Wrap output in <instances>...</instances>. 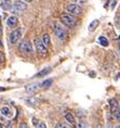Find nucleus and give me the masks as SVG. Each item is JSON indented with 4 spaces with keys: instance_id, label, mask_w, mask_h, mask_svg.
<instances>
[{
    "instance_id": "f257e3e1",
    "label": "nucleus",
    "mask_w": 120,
    "mask_h": 128,
    "mask_svg": "<svg viewBox=\"0 0 120 128\" xmlns=\"http://www.w3.org/2000/svg\"><path fill=\"white\" fill-rule=\"evenodd\" d=\"M61 22L65 26H68V27H74L76 24H77V18H76L74 15L71 14H62L61 15Z\"/></svg>"
},
{
    "instance_id": "f03ea898",
    "label": "nucleus",
    "mask_w": 120,
    "mask_h": 128,
    "mask_svg": "<svg viewBox=\"0 0 120 128\" xmlns=\"http://www.w3.org/2000/svg\"><path fill=\"white\" fill-rule=\"evenodd\" d=\"M34 44H35V48H36L37 52L39 54H42V56H47V54H48L47 47L45 46V44L42 42V40H40V38H35Z\"/></svg>"
},
{
    "instance_id": "7ed1b4c3",
    "label": "nucleus",
    "mask_w": 120,
    "mask_h": 128,
    "mask_svg": "<svg viewBox=\"0 0 120 128\" xmlns=\"http://www.w3.org/2000/svg\"><path fill=\"white\" fill-rule=\"evenodd\" d=\"M66 10H67V12L69 14L74 15V16H76V15H80L82 13V9H81V7L79 4H68L67 7H66Z\"/></svg>"
},
{
    "instance_id": "20e7f679",
    "label": "nucleus",
    "mask_w": 120,
    "mask_h": 128,
    "mask_svg": "<svg viewBox=\"0 0 120 128\" xmlns=\"http://www.w3.org/2000/svg\"><path fill=\"white\" fill-rule=\"evenodd\" d=\"M54 34H55V36L60 38L61 40H65L66 38H67V32L65 30L64 27L59 24H56L54 26Z\"/></svg>"
},
{
    "instance_id": "39448f33",
    "label": "nucleus",
    "mask_w": 120,
    "mask_h": 128,
    "mask_svg": "<svg viewBox=\"0 0 120 128\" xmlns=\"http://www.w3.org/2000/svg\"><path fill=\"white\" fill-rule=\"evenodd\" d=\"M18 50L25 53H33V46L29 40H23L18 46Z\"/></svg>"
},
{
    "instance_id": "423d86ee",
    "label": "nucleus",
    "mask_w": 120,
    "mask_h": 128,
    "mask_svg": "<svg viewBox=\"0 0 120 128\" xmlns=\"http://www.w3.org/2000/svg\"><path fill=\"white\" fill-rule=\"evenodd\" d=\"M22 35H23V28H17V30H15L12 32L11 35H10V41H11V44H17L18 40L21 39Z\"/></svg>"
},
{
    "instance_id": "0eeeda50",
    "label": "nucleus",
    "mask_w": 120,
    "mask_h": 128,
    "mask_svg": "<svg viewBox=\"0 0 120 128\" xmlns=\"http://www.w3.org/2000/svg\"><path fill=\"white\" fill-rule=\"evenodd\" d=\"M14 9L15 11H25L27 9V4L26 2L22 1V0H15V1L13 2V7H12Z\"/></svg>"
},
{
    "instance_id": "6e6552de",
    "label": "nucleus",
    "mask_w": 120,
    "mask_h": 128,
    "mask_svg": "<svg viewBox=\"0 0 120 128\" xmlns=\"http://www.w3.org/2000/svg\"><path fill=\"white\" fill-rule=\"evenodd\" d=\"M40 84H37V82H34V84H29V85H27L26 86V92L27 94H36V92L40 89Z\"/></svg>"
},
{
    "instance_id": "1a4fd4ad",
    "label": "nucleus",
    "mask_w": 120,
    "mask_h": 128,
    "mask_svg": "<svg viewBox=\"0 0 120 128\" xmlns=\"http://www.w3.org/2000/svg\"><path fill=\"white\" fill-rule=\"evenodd\" d=\"M12 7H13V2H12L11 0H2V1L0 2V8L3 11L11 10Z\"/></svg>"
},
{
    "instance_id": "9d476101",
    "label": "nucleus",
    "mask_w": 120,
    "mask_h": 128,
    "mask_svg": "<svg viewBox=\"0 0 120 128\" xmlns=\"http://www.w3.org/2000/svg\"><path fill=\"white\" fill-rule=\"evenodd\" d=\"M17 23H18V20H17V18L15 16V15L9 16L8 20H7V24H8L9 27H14V26H16Z\"/></svg>"
},
{
    "instance_id": "9b49d317",
    "label": "nucleus",
    "mask_w": 120,
    "mask_h": 128,
    "mask_svg": "<svg viewBox=\"0 0 120 128\" xmlns=\"http://www.w3.org/2000/svg\"><path fill=\"white\" fill-rule=\"evenodd\" d=\"M109 105H110V112L112 113H116L118 111V102L116 99H112L109 101Z\"/></svg>"
},
{
    "instance_id": "f8f14e48",
    "label": "nucleus",
    "mask_w": 120,
    "mask_h": 128,
    "mask_svg": "<svg viewBox=\"0 0 120 128\" xmlns=\"http://www.w3.org/2000/svg\"><path fill=\"white\" fill-rule=\"evenodd\" d=\"M25 102H26L28 105H37V104H39V100H38L37 98H35V97L27 98L26 100H25Z\"/></svg>"
},
{
    "instance_id": "ddd939ff",
    "label": "nucleus",
    "mask_w": 120,
    "mask_h": 128,
    "mask_svg": "<svg viewBox=\"0 0 120 128\" xmlns=\"http://www.w3.org/2000/svg\"><path fill=\"white\" fill-rule=\"evenodd\" d=\"M0 112H1V114L3 115V116H5V117H10L12 115L11 114V110H10V108L9 106H3Z\"/></svg>"
},
{
    "instance_id": "4468645a",
    "label": "nucleus",
    "mask_w": 120,
    "mask_h": 128,
    "mask_svg": "<svg viewBox=\"0 0 120 128\" xmlns=\"http://www.w3.org/2000/svg\"><path fill=\"white\" fill-rule=\"evenodd\" d=\"M65 118H66V122H68L69 124H74L75 123V117H74V115H72L71 113H66L65 114Z\"/></svg>"
},
{
    "instance_id": "2eb2a0df",
    "label": "nucleus",
    "mask_w": 120,
    "mask_h": 128,
    "mask_svg": "<svg viewBox=\"0 0 120 128\" xmlns=\"http://www.w3.org/2000/svg\"><path fill=\"white\" fill-rule=\"evenodd\" d=\"M99 24H100V21H99V20H94V21H92V23H91V24H90V26H89V30H90V32H93L97 26H99Z\"/></svg>"
},
{
    "instance_id": "dca6fc26",
    "label": "nucleus",
    "mask_w": 120,
    "mask_h": 128,
    "mask_svg": "<svg viewBox=\"0 0 120 128\" xmlns=\"http://www.w3.org/2000/svg\"><path fill=\"white\" fill-rule=\"evenodd\" d=\"M42 42L45 44L46 47L50 46V42H51V40H50V37H49L48 34H45V35H43V37H42Z\"/></svg>"
},
{
    "instance_id": "f3484780",
    "label": "nucleus",
    "mask_w": 120,
    "mask_h": 128,
    "mask_svg": "<svg viewBox=\"0 0 120 128\" xmlns=\"http://www.w3.org/2000/svg\"><path fill=\"white\" fill-rule=\"evenodd\" d=\"M50 72H51V68H46L45 70H42L41 72L38 73L37 76H38V77H43V76H46V75L48 74V73H50Z\"/></svg>"
},
{
    "instance_id": "a211bd4d",
    "label": "nucleus",
    "mask_w": 120,
    "mask_h": 128,
    "mask_svg": "<svg viewBox=\"0 0 120 128\" xmlns=\"http://www.w3.org/2000/svg\"><path fill=\"white\" fill-rule=\"evenodd\" d=\"M55 128H71L69 123H58L55 125Z\"/></svg>"
},
{
    "instance_id": "6ab92c4d",
    "label": "nucleus",
    "mask_w": 120,
    "mask_h": 128,
    "mask_svg": "<svg viewBox=\"0 0 120 128\" xmlns=\"http://www.w3.org/2000/svg\"><path fill=\"white\" fill-rule=\"evenodd\" d=\"M99 42L102 44L103 47H107V46H108V40H107V38L103 37V36L99 38Z\"/></svg>"
},
{
    "instance_id": "aec40b11",
    "label": "nucleus",
    "mask_w": 120,
    "mask_h": 128,
    "mask_svg": "<svg viewBox=\"0 0 120 128\" xmlns=\"http://www.w3.org/2000/svg\"><path fill=\"white\" fill-rule=\"evenodd\" d=\"M78 127L79 128H88V122L80 120L78 122Z\"/></svg>"
},
{
    "instance_id": "412c9836",
    "label": "nucleus",
    "mask_w": 120,
    "mask_h": 128,
    "mask_svg": "<svg viewBox=\"0 0 120 128\" xmlns=\"http://www.w3.org/2000/svg\"><path fill=\"white\" fill-rule=\"evenodd\" d=\"M51 85H52V79H47V80H45L41 84V87L47 88V87H50Z\"/></svg>"
},
{
    "instance_id": "4be33fe9",
    "label": "nucleus",
    "mask_w": 120,
    "mask_h": 128,
    "mask_svg": "<svg viewBox=\"0 0 120 128\" xmlns=\"http://www.w3.org/2000/svg\"><path fill=\"white\" fill-rule=\"evenodd\" d=\"M77 115H78V116L79 117H86L87 116V112L86 111H84V110H78L77 111Z\"/></svg>"
},
{
    "instance_id": "5701e85b",
    "label": "nucleus",
    "mask_w": 120,
    "mask_h": 128,
    "mask_svg": "<svg viewBox=\"0 0 120 128\" xmlns=\"http://www.w3.org/2000/svg\"><path fill=\"white\" fill-rule=\"evenodd\" d=\"M36 128H47V126H46V124L45 123H39L36 126Z\"/></svg>"
},
{
    "instance_id": "b1692460",
    "label": "nucleus",
    "mask_w": 120,
    "mask_h": 128,
    "mask_svg": "<svg viewBox=\"0 0 120 128\" xmlns=\"http://www.w3.org/2000/svg\"><path fill=\"white\" fill-rule=\"evenodd\" d=\"M74 1L76 4H86L87 0H74Z\"/></svg>"
},
{
    "instance_id": "393cba45",
    "label": "nucleus",
    "mask_w": 120,
    "mask_h": 128,
    "mask_svg": "<svg viewBox=\"0 0 120 128\" xmlns=\"http://www.w3.org/2000/svg\"><path fill=\"white\" fill-rule=\"evenodd\" d=\"M116 118L118 120H120V110H118V111L116 112Z\"/></svg>"
},
{
    "instance_id": "a878e982",
    "label": "nucleus",
    "mask_w": 120,
    "mask_h": 128,
    "mask_svg": "<svg viewBox=\"0 0 120 128\" xmlns=\"http://www.w3.org/2000/svg\"><path fill=\"white\" fill-rule=\"evenodd\" d=\"M5 128H12V122L9 120L7 123V125H5Z\"/></svg>"
},
{
    "instance_id": "bb28decb",
    "label": "nucleus",
    "mask_w": 120,
    "mask_h": 128,
    "mask_svg": "<svg viewBox=\"0 0 120 128\" xmlns=\"http://www.w3.org/2000/svg\"><path fill=\"white\" fill-rule=\"evenodd\" d=\"M33 124L35 125V126H37L38 125V120L37 118H33Z\"/></svg>"
},
{
    "instance_id": "cd10ccee",
    "label": "nucleus",
    "mask_w": 120,
    "mask_h": 128,
    "mask_svg": "<svg viewBox=\"0 0 120 128\" xmlns=\"http://www.w3.org/2000/svg\"><path fill=\"white\" fill-rule=\"evenodd\" d=\"M20 128H28V127H27V125H26V124L23 123V124H21V125H20Z\"/></svg>"
},
{
    "instance_id": "c85d7f7f",
    "label": "nucleus",
    "mask_w": 120,
    "mask_h": 128,
    "mask_svg": "<svg viewBox=\"0 0 120 128\" xmlns=\"http://www.w3.org/2000/svg\"><path fill=\"white\" fill-rule=\"evenodd\" d=\"M3 47V44H2V40H1V37H0V48Z\"/></svg>"
},
{
    "instance_id": "c756f323",
    "label": "nucleus",
    "mask_w": 120,
    "mask_h": 128,
    "mask_svg": "<svg viewBox=\"0 0 120 128\" xmlns=\"http://www.w3.org/2000/svg\"><path fill=\"white\" fill-rule=\"evenodd\" d=\"M106 128H114V127H113V125L108 124V125H107V126H106Z\"/></svg>"
},
{
    "instance_id": "7c9ffc66",
    "label": "nucleus",
    "mask_w": 120,
    "mask_h": 128,
    "mask_svg": "<svg viewBox=\"0 0 120 128\" xmlns=\"http://www.w3.org/2000/svg\"><path fill=\"white\" fill-rule=\"evenodd\" d=\"M33 0H24V2H31Z\"/></svg>"
},
{
    "instance_id": "2f4dec72",
    "label": "nucleus",
    "mask_w": 120,
    "mask_h": 128,
    "mask_svg": "<svg viewBox=\"0 0 120 128\" xmlns=\"http://www.w3.org/2000/svg\"><path fill=\"white\" fill-rule=\"evenodd\" d=\"M95 128H103V127H102V126H101V125H97V126H96Z\"/></svg>"
},
{
    "instance_id": "473e14b6",
    "label": "nucleus",
    "mask_w": 120,
    "mask_h": 128,
    "mask_svg": "<svg viewBox=\"0 0 120 128\" xmlns=\"http://www.w3.org/2000/svg\"><path fill=\"white\" fill-rule=\"evenodd\" d=\"M3 90H5V88H0V91H3Z\"/></svg>"
},
{
    "instance_id": "72a5a7b5",
    "label": "nucleus",
    "mask_w": 120,
    "mask_h": 128,
    "mask_svg": "<svg viewBox=\"0 0 120 128\" xmlns=\"http://www.w3.org/2000/svg\"><path fill=\"white\" fill-rule=\"evenodd\" d=\"M0 128H3V126H2V125H1V124H0Z\"/></svg>"
},
{
    "instance_id": "f704fd0d",
    "label": "nucleus",
    "mask_w": 120,
    "mask_h": 128,
    "mask_svg": "<svg viewBox=\"0 0 120 128\" xmlns=\"http://www.w3.org/2000/svg\"><path fill=\"white\" fill-rule=\"evenodd\" d=\"M116 128H120V125H118V126H117Z\"/></svg>"
},
{
    "instance_id": "c9c22d12",
    "label": "nucleus",
    "mask_w": 120,
    "mask_h": 128,
    "mask_svg": "<svg viewBox=\"0 0 120 128\" xmlns=\"http://www.w3.org/2000/svg\"><path fill=\"white\" fill-rule=\"evenodd\" d=\"M0 63H1V56H0Z\"/></svg>"
},
{
    "instance_id": "e433bc0d",
    "label": "nucleus",
    "mask_w": 120,
    "mask_h": 128,
    "mask_svg": "<svg viewBox=\"0 0 120 128\" xmlns=\"http://www.w3.org/2000/svg\"><path fill=\"white\" fill-rule=\"evenodd\" d=\"M119 54H120V49H119Z\"/></svg>"
}]
</instances>
